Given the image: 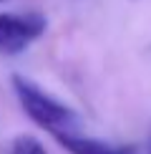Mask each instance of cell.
I'll return each instance as SVG.
<instances>
[{
  "label": "cell",
  "mask_w": 151,
  "mask_h": 154,
  "mask_svg": "<svg viewBox=\"0 0 151 154\" xmlns=\"http://www.w3.org/2000/svg\"><path fill=\"white\" fill-rule=\"evenodd\" d=\"M13 91H15L18 101H20L23 111L30 116V121L38 124L40 129H46L48 134H53L55 139L78 131V116H76L73 109L61 104L50 94H46L30 79L13 76Z\"/></svg>",
  "instance_id": "6da1fadb"
},
{
  "label": "cell",
  "mask_w": 151,
  "mask_h": 154,
  "mask_svg": "<svg viewBox=\"0 0 151 154\" xmlns=\"http://www.w3.org/2000/svg\"><path fill=\"white\" fill-rule=\"evenodd\" d=\"M46 33L40 13H0V56H18Z\"/></svg>",
  "instance_id": "7a4b0ae2"
},
{
  "label": "cell",
  "mask_w": 151,
  "mask_h": 154,
  "mask_svg": "<svg viewBox=\"0 0 151 154\" xmlns=\"http://www.w3.org/2000/svg\"><path fill=\"white\" fill-rule=\"evenodd\" d=\"M58 144L66 146L71 154H136L134 146H121V144H108L93 137H83V134H66L58 137Z\"/></svg>",
  "instance_id": "3957f363"
},
{
  "label": "cell",
  "mask_w": 151,
  "mask_h": 154,
  "mask_svg": "<svg viewBox=\"0 0 151 154\" xmlns=\"http://www.w3.org/2000/svg\"><path fill=\"white\" fill-rule=\"evenodd\" d=\"M10 154H48V152H46V146L38 142L35 137L20 134V137L13 139V144H10Z\"/></svg>",
  "instance_id": "277c9868"
},
{
  "label": "cell",
  "mask_w": 151,
  "mask_h": 154,
  "mask_svg": "<svg viewBox=\"0 0 151 154\" xmlns=\"http://www.w3.org/2000/svg\"><path fill=\"white\" fill-rule=\"evenodd\" d=\"M3 3H8V0H0V5H3Z\"/></svg>",
  "instance_id": "5b68a950"
}]
</instances>
